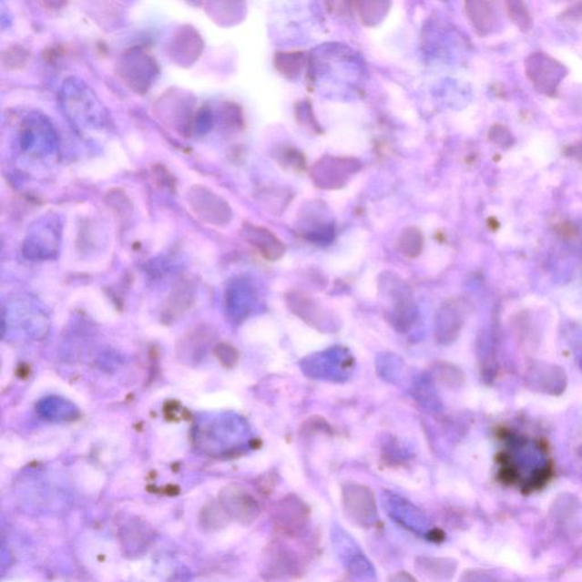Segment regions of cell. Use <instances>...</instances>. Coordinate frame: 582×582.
Listing matches in <instances>:
<instances>
[{"mask_svg": "<svg viewBox=\"0 0 582 582\" xmlns=\"http://www.w3.org/2000/svg\"><path fill=\"white\" fill-rule=\"evenodd\" d=\"M247 425L233 414L205 415L194 430L195 443L209 454L235 452L247 437Z\"/></svg>", "mask_w": 582, "mask_h": 582, "instance_id": "6da1fadb", "label": "cell"}, {"mask_svg": "<svg viewBox=\"0 0 582 582\" xmlns=\"http://www.w3.org/2000/svg\"><path fill=\"white\" fill-rule=\"evenodd\" d=\"M383 292L386 293L391 304L386 311V319L389 324L400 332L410 330L416 319V305L414 292L406 282L401 279H389L383 282Z\"/></svg>", "mask_w": 582, "mask_h": 582, "instance_id": "7a4b0ae2", "label": "cell"}, {"mask_svg": "<svg viewBox=\"0 0 582 582\" xmlns=\"http://www.w3.org/2000/svg\"><path fill=\"white\" fill-rule=\"evenodd\" d=\"M117 67L118 76L136 93H147L151 81L158 75V66L154 58L141 49H132L123 55Z\"/></svg>", "mask_w": 582, "mask_h": 582, "instance_id": "3957f363", "label": "cell"}, {"mask_svg": "<svg viewBox=\"0 0 582 582\" xmlns=\"http://www.w3.org/2000/svg\"><path fill=\"white\" fill-rule=\"evenodd\" d=\"M3 321H8L9 327L25 333L26 337L41 341L49 332V320L44 311L30 301H18L12 309L4 311Z\"/></svg>", "mask_w": 582, "mask_h": 582, "instance_id": "277c9868", "label": "cell"}, {"mask_svg": "<svg viewBox=\"0 0 582 582\" xmlns=\"http://www.w3.org/2000/svg\"><path fill=\"white\" fill-rule=\"evenodd\" d=\"M288 306L297 316L307 324L321 332H333L338 322L334 321L332 311L323 309L309 296L300 292L290 293L287 297Z\"/></svg>", "mask_w": 582, "mask_h": 582, "instance_id": "5b68a950", "label": "cell"}, {"mask_svg": "<svg viewBox=\"0 0 582 582\" xmlns=\"http://www.w3.org/2000/svg\"><path fill=\"white\" fill-rule=\"evenodd\" d=\"M256 293L253 285L244 278H238L229 283L226 291L227 313L233 321L240 322L253 311Z\"/></svg>", "mask_w": 582, "mask_h": 582, "instance_id": "8992f818", "label": "cell"}, {"mask_svg": "<svg viewBox=\"0 0 582 582\" xmlns=\"http://www.w3.org/2000/svg\"><path fill=\"white\" fill-rule=\"evenodd\" d=\"M214 341V332L208 325L191 330L179 341L177 347L178 359L185 364L199 363L204 359L209 348Z\"/></svg>", "mask_w": 582, "mask_h": 582, "instance_id": "52a82bcc", "label": "cell"}, {"mask_svg": "<svg viewBox=\"0 0 582 582\" xmlns=\"http://www.w3.org/2000/svg\"><path fill=\"white\" fill-rule=\"evenodd\" d=\"M40 419L53 424L72 423L79 419L80 411L72 402L61 396L43 398L36 406Z\"/></svg>", "mask_w": 582, "mask_h": 582, "instance_id": "ba28073f", "label": "cell"}, {"mask_svg": "<svg viewBox=\"0 0 582 582\" xmlns=\"http://www.w3.org/2000/svg\"><path fill=\"white\" fill-rule=\"evenodd\" d=\"M171 56L179 63L192 64L200 56L203 40L191 26H182L172 40Z\"/></svg>", "mask_w": 582, "mask_h": 582, "instance_id": "9c48e42d", "label": "cell"}, {"mask_svg": "<svg viewBox=\"0 0 582 582\" xmlns=\"http://www.w3.org/2000/svg\"><path fill=\"white\" fill-rule=\"evenodd\" d=\"M242 236L269 260H277L285 253L282 242L263 228L246 226L242 230Z\"/></svg>", "mask_w": 582, "mask_h": 582, "instance_id": "30bf717a", "label": "cell"}, {"mask_svg": "<svg viewBox=\"0 0 582 582\" xmlns=\"http://www.w3.org/2000/svg\"><path fill=\"white\" fill-rule=\"evenodd\" d=\"M190 204L206 205L204 212L199 214V218H203L205 221L215 224H221L223 221L229 220V212L230 209L224 203L222 199H220L218 196H215L210 190H205L204 188H199V190H190Z\"/></svg>", "mask_w": 582, "mask_h": 582, "instance_id": "8fae6325", "label": "cell"}, {"mask_svg": "<svg viewBox=\"0 0 582 582\" xmlns=\"http://www.w3.org/2000/svg\"><path fill=\"white\" fill-rule=\"evenodd\" d=\"M462 325L461 315L449 304L440 307L436 316V338L440 343L455 341Z\"/></svg>", "mask_w": 582, "mask_h": 582, "instance_id": "7c38bea8", "label": "cell"}, {"mask_svg": "<svg viewBox=\"0 0 582 582\" xmlns=\"http://www.w3.org/2000/svg\"><path fill=\"white\" fill-rule=\"evenodd\" d=\"M195 286L191 282L182 281L174 288L171 296L168 298L167 309L164 310V316L168 321H174L185 313L194 301Z\"/></svg>", "mask_w": 582, "mask_h": 582, "instance_id": "4fadbf2b", "label": "cell"}, {"mask_svg": "<svg viewBox=\"0 0 582 582\" xmlns=\"http://www.w3.org/2000/svg\"><path fill=\"white\" fill-rule=\"evenodd\" d=\"M424 240L420 231L416 229H410V230L404 231L398 240V249L407 258H416L423 250Z\"/></svg>", "mask_w": 582, "mask_h": 582, "instance_id": "5bb4252c", "label": "cell"}, {"mask_svg": "<svg viewBox=\"0 0 582 582\" xmlns=\"http://www.w3.org/2000/svg\"><path fill=\"white\" fill-rule=\"evenodd\" d=\"M434 377L439 380L440 383H447L448 386H454L461 383L462 375L460 371L456 368H453L452 365L447 363H438L434 366Z\"/></svg>", "mask_w": 582, "mask_h": 582, "instance_id": "9a60e30c", "label": "cell"}, {"mask_svg": "<svg viewBox=\"0 0 582 582\" xmlns=\"http://www.w3.org/2000/svg\"><path fill=\"white\" fill-rule=\"evenodd\" d=\"M27 59H29V53L21 47L9 48L3 56L5 66H7L9 70H18L25 66Z\"/></svg>", "mask_w": 582, "mask_h": 582, "instance_id": "2e32d148", "label": "cell"}, {"mask_svg": "<svg viewBox=\"0 0 582 582\" xmlns=\"http://www.w3.org/2000/svg\"><path fill=\"white\" fill-rule=\"evenodd\" d=\"M214 352L221 364L229 369L233 368L240 360V352L230 343L220 342Z\"/></svg>", "mask_w": 582, "mask_h": 582, "instance_id": "e0dca14e", "label": "cell"}]
</instances>
